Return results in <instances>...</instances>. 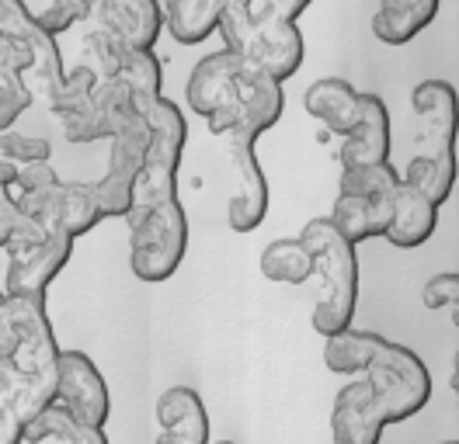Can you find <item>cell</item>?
I'll return each mask as SVG.
<instances>
[{
	"instance_id": "1",
	"label": "cell",
	"mask_w": 459,
	"mask_h": 444,
	"mask_svg": "<svg viewBox=\"0 0 459 444\" xmlns=\"http://www.w3.org/2000/svg\"><path fill=\"white\" fill-rule=\"evenodd\" d=\"M63 347L46 312V299L0 295V406L14 410L25 423L59 396Z\"/></svg>"
},
{
	"instance_id": "2",
	"label": "cell",
	"mask_w": 459,
	"mask_h": 444,
	"mask_svg": "<svg viewBox=\"0 0 459 444\" xmlns=\"http://www.w3.org/2000/svg\"><path fill=\"white\" fill-rule=\"evenodd\" d=\"M299 240L314 253V268L320 278V295L314 305V330L327 340L334 333L351 330L355 305H359V257L355 243H348L331 219H310Z\"/></svg>"
},
{
	"instance_id": "3",
	"label": "cell",
	"mask_w": 459,
	"mask_h": 444,
	"mask_svg": "<svg viewBox=\"0 0 459 444\" xmlns=\"http://www.w3.org/2000/svg\"><path fill=\"white\" fill-rule=\"evenodd\" d=\"M188 250V212L181 198L129 216V268L146 285L174 278Z\"/></svg>"
},
{
	"instance_id": "4",
	"label": "cell",
	"mask_w": 459,
	"mask_h": 444,
	"mask_svg": "<svg viewBox=\"0 0 459 444\" xmlns=\"http://www.w3.org/2000/svg\"><path fill=\"white\" fill-rule=\"evenodd\" d=\"M362 379L373 386V396L386 416V423H403V420L418 416L431 399V375L425 361L411 347L394 344V340H386L376 351L369 368L362 371Z\"/></svg>"
},
{
	"instance_id": "5",
	"label": "cell",
	"mask_w": 459,
	"mask_h": 444,
	"mask_svg": "<svg viewBox=\"0 0 459 444\" xmlns=\"http://www.w3.org/2000/svg\"><path fill=\"white\" fill-rule=\"evenodd\" d=\"M146 118H150V146H146L143 177L136 192V212L157 209L178 198V166L188 142V122L171 98H164Z\"/></svg>"
},
{
	"instance_id": "6",
	"label": "cell",
	"mask_w": 459,
	"mask_h": 444,
	"mask_svg": "<svg viewBox=\"0 0 459 444\" xmlns=\"http://www.w3.org/2000/svg\"><path fill=\"white\" fill-rule=\"evenodd\" d=\"M240 73H244V63L230 49H220V53L202 56L188 77V87H185L188 108L209 122L212 136L227 139L230 132L240 129Z\"/></svg>"
},
{
	"instance_id": "7",
	"label": "cell",
	"mask_w": 459,
	"mask_h": 444,
	"mask_svg": "<svg viewBox=\"0 0 459 444\" xmlns=\"http://www.w3.org/2000/svg\"><path fill=\"white\" fill-rule=\"evenodd\" d=\"M22 212H29L31 219H39L42 226H49L59 236H84L98 222L105 219L101 205H98V188L84 184V181H59L46 192L35 194H7Z\"/></svg>"
},
{
	"instance_id": "8",
	"label": "cell",
	"mask_w": 459,
	"mask_h": 444,
	"mask_svg": "<svg viewBox=\"0 0 459 444\" xmlns=\"http://www.w3.org/2000/svg\"><path fill=\"white\" fill-rule=\"evenodd\" d=\"M255 142L258 139L247 132L227 136L230 164H233V177H237V188L227 205V222L233 233H255L268 216V177L258 164Z\"/></svg>"
},
{
	"instance_id": "9",
	"label": "cell",
	"mask_w": 459,
	"mask_h": 444,
	"mask_svg": "<svg viewBox=\"0 0 459 444\" xmlns=\"http://www.w3.org/2000/svg\"><path fill=\"white\" fill-rule=\"evenodd\" d=\"M56 406H63L77 423L105 431L108 414H112V392H108L105 375L98 371V364L84 351H63Z\"/></svg>"
},
{
	"instance_id": "10",
	"label": "cell",
	"mask_w": 459,
	"mask_h": 444,
	"mask_svg": "<svg viewBox=\"0 0 459 444\" xmlns=\"http://www.w3.org/2000/svg\"><path fill=\"white\" fill-rule=\"evenodd\" d=\"M0 35L22 38L35 56V70L31 77L39 83V90L46 94V101H53L59 94V87L66 83V66L59 56L56 38L39 25V14H31L25 7V0H0Z\"/></svg>"
},
{
	"instance_id": "11",
	"label": "cell",
	"mask_w": 459,
	"mask_h": 444,
	"mask_svg": "<svg viewBox=\"0 0 459 444\" xmlns=\"http://www.w3.org/2000/svg\"><path fill=\"white\" fill-rule=\"evenodd\" d=\"M411 108L421 122V142L425 157L456 160L459 136V94L446 81H421L411 90Z\"/></svg>"
},
{
	"instance_id": "12",
	"label": "cell",
	"mask_w": 459,
	"mask_h": 444,
	"mask_svg": "<svg viewBox=\"0 0 459 444\" xmlns=\"http://www.w3.org/2000/svg\"><path fill=\"white\" fill-rule=\"evenodd\" d=\"M74 240L70 236H53L49 243L14 257L11 250H0L4 264V295H29V299H46V288L56 281V275L70 264Z\"/></svg>"
},
{
	"instance_id": "13",
	"label": "cell",
	"mask_w": 459,
	"mask_h": 444,
	"mask_svg": "<svg viewBox=\"0 0 459 444\" xmlns=\"http://www.w3.org/2000/svg\"><path fill=\"white\" fill-rule=\"evenodd\" d=\"M255 18H258V59H255V70L275 77L279 83H286L289 77L299 73L303 66V35H299V25L279 14L275 7L255 0Z\"/></svg>"
},
{
	"instance_id": "14",
	"label": "cell",
	"mask_w": 459,
	"mask_h": 444,
	"mask_svg": "<svg viewBox=\"0 0 459 444\" xmlns=\"http://www.w3.org/2000/svg\"><path fill=\"white\" fill-rule=\"evenodd\" d=\"M386 416L379 410L373 386L366 379H348L331 406V441L334 444H379Z\"/></svg>"
},
{
	"instance_id": "15",
	"label": "cell",
	"mask_w": 459,
	"mask_h": 444,
	"mask_svg": "<svg viewBox=\"0 0 459 444\" xmlns=\"http://www.w3.org/2000/svg\"><path fill=\"white\" fill-rule=\"evenodd\" d=\"M98 28L133 49H153L164 31V0H94Z\"/></svg>"
},
{
	"instance_id": "16",
	"label": "cell",
	"mask_w": 459,
	"mask_h": 444,
	"mask_svg": "<svg viewBox=\"0 0 459 444\" xmlns=\"http://www.w3.org/2000/svg\"><path fill=\"white\" fill-rule=\"evenodd\" d=\"M390 164V111L386 101L362 90V108L355 129L342 139V170L344 166H376Z\"/></svg>"
},
{
	"instance_id": "17",
	"label": "cell",
	"mask_w": 459,
	"mask_h": 444,
	"mask_svg": "<svg viewBox=\"0 0 459 444\" xmlns=\"http://www.w3.org/2000/svg\"><path fill=\"white\" fill-rule=\"evenodd\" d=\"M157 441L153 444H209V410L192 386H171L157 399Z\"/></svg>"
},
{
	"instance_id": "18",
	"label": "cell",
	"mask_w": 459,
	"mask_h": 444,
	"mask_svg": "<svg viewBox=\"0 0 459 444\" xmlns=\"http://www.w3.org/2000/svg\"><path fill=\"white\" fill-rule=\"evenodd\" d=\"M303 108L320 125H327L334 136H348L359 122V108H362V90H355L342 77H324L314 81L303 94Z\"/></svg>"
},
{
	"instance_id": "19",
	"label": "cell",
	"mask_w": 459,
	"mask_h": 444,
	"mask_svg": "<svg viewBox=\"0 0 459 444\" xmlns=\"http://www.w3.org/2000/svg\"><path fill=\"white\" fill-rule=\"evenodd\" d=\"M282 108H286L282 83L261 70L244 66V73H240V129L237 132L261 139L282 118Z\"/></svg>"
},
{
	"instance_id": "20",
	"label": "cell",
	"mask_w": 459,
	"mask_h": 444,
	"mask_svg": "<svg viewBox=\"0 0 459 444\" xmlns=\"http://www.w3.org/2000/svg\"><path fill=\"white\" fill-rule=\"evenodd\" d=\"M394 201H373V198H359V194H338L334 209H331V226L342 233L348 243H366L373 236H386L390 222H394Z\"/></svg>"
},
{
	"instance_id": "21",
	"label": "cell",
	"mask_w": 459,
	"mask_h": 444,
	"mask_svg": "<svg viewBox=\"0 0 459 444\" xmlns=\"http://www.w3.org/2000/svg\"><path fill=\"white\" fill-rule=\"evenodd\" d=\"M438 226V205L425 198L421 192H414L411 184H401L397 192V205H394V222L386 229V240L401 250L425 247L435 236Z\"/></svg>"
},
{
	"instance_id": "22",
	"label": "cell",
	"mask_w": 459,
	"mask_h": 444,
	"mask_svg": "<svg viewBox=\"0 0 459 444\" xmlns=\"http://www.w3.org/2000/svg\"><path fill=\"white\" fill-rule=\"evenodd\" d=\"M442 0H379L373 31L383 46H407L435 21Z\"/></svg>"
},
{
	"instance_id": "23",
	"label": "cell",
	"mask_w": 459,
	"mask_h": 444,
	"mask_svg": "<svg viewBox=\"0 0 459 444\" xmlns=\"http://www.w3.org/2000/svg\"><path fill=\"white\" fill-rule=\"evenodd\" d=\"M227 7L230 0H164V25L174 42L199 46L212 31H220Z\"/></svg>"
},
{
	"instance_id": "24",
	"label": "cell",
	"mask_w": 459,
	"mask_h": 444,
	"mask_svg": "<svg viewBox=\"0 0 459 444\" xmlns=\"http://www.w3.org/2000/svg\"><path fill=\"white\" fill-rule=\"evenodd\" d=\"M115 81H122L129 87L133 101L140 105L143 115H150L164 101V90H160L164 87V70H160V59L153 56V49H133V46L122 42Z\"/></svg>"
},
{
	"instance_id": "25",
	"label": "cell",
	"mask_w": 459,
	"mask_h": 444,
	"mask_svg": "<svg viewBox=\"0 0 459 444\" xmlns=\"http://www.w3.org/2000/svg\"><path fill=\"white\" fill-rule=\"evenodd\" d=\"M386 344V337L373 330H344L324 340V364L334 375H362L376 358V351Z\"/></svg>"
},
{
	"instance_id": "26",
	"label": "cell",
	"mask_w": 459,
	"mask_h": 444,
	"mask_svg": "<svg viewBox=\"0 0 459 444\" xmlns=\"http://www.w3.org/2000/svg\"><path fill=\"white\" fill-rule=\"evenodd\" d=\"M261 275L275 285H307L310 278H316L314 253L307 250V243L296 236H282L272 240L261 250Z\"/></svg>"
},
{
	"instance_id": "27",
	"label": "cell",
	"mask_w": 459,
	"mask_h": 444,
	"mask_svg": "<svg viewBox=\"0 0 459 444\" xmlns=\"http://www.w3.org/2000/svg\"><path fill=\"white\" fill-rule=\"evenodd\" d=\"M56 441V444H108L105 431H94L77 423L63 406H49L29 423V444Z\"/></svg>"
},
{
	"instance_id": "28",
	"label": "cell",
	"mask_w": 459,
	"mask_h": 444,
	"mask_svg": "<svg viewBox=\"0 0 459 444\" xmlns=\"http://www.w3.org/2000/svg\"><path fill=\"white\" fill-rule=\"evenodd\" d=\"M456 174L459 166L456 160H442V157H425V153H418V157H411V164L403 166V184H411L414 192H421L425 198H431L435 205H442L453 188H456Z\"/></svg>"
},
{
	"instance_id": "29",
	"label": "cell",
	"mask_w": 459,
	"mask_h": 444,
	"mask_svg": "<svg viewBox=\"0 0 459 444\" xmlns=\"http://www.w3.org/2000/svg\"><path fill=\"white\" fill-rule=\"evenodd\" d=\"M56 233L49 226H42L39 219H31L29 212H22L11 198H4L0 205V250H11L14 257L29 253V250L49 243Z\"/></svg>"
},
{
	"instance_id": "30",
	"label": "cell",
	"mask_w": 459,
	"mask_h": 444,
	"mask_svg": "<svg viewBox=\"0 0 459 444\" xmlns=\"http://www.w3.org/2000/svg\"><path fill=\"white\" fill-rule=\"evenodd\" d=\"M403 177L390 164L376 166H344L338 194H359V198H373V201H394L401 192Z\"/></svg>"
},
{
	"instance_id": "31",
	"label": "cell",
	"mask_w": 459,
	"mask_h": 444,
	"mask_svg": "<svg viewBox=\"0 0 459 444\" xmlns=\"http://www.w3.org/2000/svg\"><path fill=\"white\" fill-rule=\"evenodd\" d=\"M118 49H122V42L115 35L94 28V31H87L84 38V63L101 81H115V73H118Z\"/></svg>"
},
{
	"instance_id": "32",
	"label": "cell",
	"mask_w": 459,
	"mask_h": 444,
	"mask_svg": "<svg viewBox=\"0 0 459 444\" xmlns=\"http://www.w3.org/2000/svg\"><path fill=\"white\" fill-rule=\"evenodd\" d=\"M49 139H39V136H25V132H0V160H14L22 166L31 164H49Z\"/></svg>"
},
{
	"instance_id": "33",
	"label": "cell",
	"mask_w": 459,
	"mask_h": 444,
	"mask_svg": "<svg viewBox=\"0 0 459 444\" xmlns=\"http://www.w3.org/2000/svg\"><path fill=\"white\" fill-rule=\"evenodd\" d=\"M35 90L22 77H4L0 73V132H11L14 122L31 108Z\"/></svg>"
},
{
	"instance_id": "34",
	"label": "cell",
	"mask_w": 459,
	"mask_h": 444,
	"mask_svg": "<svg viewBox=\"0 0 459 444\" xmlns=\"http://www.w3.org/2000/svg\"><path fill=\"white\" fill-rule=\"evenodd\" d=\"M87 18H94V0H49V7L39 14V25L56 38L59 31L74 28L77 21H87Z\"/></svg>"
},
{
	"instance_id": "35",
	"label": "cell",
	"mask_w": 459,
	"mask_h": 444,
	"mask_svg": "<svg viewBox=\"0 0 459 444\" xmlns=\"http://www.w3.org/2000/svg\"><path fill=\"white\" fill-rule=\"evenodd\" d=\"M421 303L429 309H449L453 327H459V275H435L421 288Z\"/></svg>"
},
{
	"instance_id": "36",
	"label": "cell",
	"mask_w": 459,
	"mask_h": 444,
	"mask_svg": "<svg viewBox=\"0 0 459 444\" xmlns=\"http://www.w3.org/2000/svg\"><path fill=\"white\" fill-rule=\"evenodd\" d=\"M35 70V56L22 38L0 35V73L4 77H25Z\"/></svg>"
},
{
	"instance_id": "37",
	"label": "cell",
	"mask_w": 459,
	"mask_h": 444,
	"mask_svg": "<svg viewBox=\"0 0 459 444\" xmlns=\"http://www.w3.org/2000/svg\"><path fill=\"white\" fill-rule=\"evenodd\" d=\"M59 184L56 170L49 164H31V166H22L18 170V181H14V188H4L7 194H35V192H46V188H53Z\"/></svg>"
},
{
	"instance_id": "38",
	"label": "cell",
	"mask_w": 459,
	"mask_h": 444,
	"mask_svg": "<svg viewBox=\"0 0 459 444\" xmlns=\"http://www.w3.org/2000/svg\"><path fill=\"white\" fill-rule=\"evenodd\" d=\"M0 444H29V423L7 406H0Z\"/></svg>"
},
{
	"instance_id": "39",
	"label": "cell",
	"mask_w": 459,
	"mask_h": 444,
	"mask_svg": "<svg viewBox=\"0 0 459 444\" xmlns=\"http://www.w3.org/2000/svg\"><path fill=\"white\" fill-rule=\"evenodd\" d=\"M261 4H268V7H275L279 14H286V18H299L307 7H310V0H261Z\"/></svg>"
},
{
	"instance_id": "40",
	"label": "cell",
	"mask_w": 459,
	"mask_h": 444,
	"mask_svg": "<svg viewBox=\"0 0 459 444\" xmlns=\"http://www.w3.org/2000/svg\"><path fill=\"white\" fill-rule=\"evenodd\" d=\"M449 388H453V396H456V403H459V375H456V371L449 375Z\"/></svg>"
},
{
	"instance_id": "41",
	"label": "cell",
	"mask_w": 459,
	"mask_h": 444,
	"mask_svg": "<svg viewBox=\"0 0 459 444\" xmlns=\"http://www.w3.org/2000/svg\"><path fill=\"white\" fill-rule=\"evenodd\" d=\"M212 444H237V441H212Z\"/></svg>"
},
{
	"instance_id": "42",
	"label": "cell",
	"mask_w": 459,
	"mask_h": 444,
	"mask_svg": "<svg viewBox=\"0 0 459 444\" xmlns=\"http://www.w3.org/2000/svg\"><path fill=\"white\" fill-rule=\"evenodd\" d=\"M442 444H456V441H442Z\"/></svg>"
},
{
	"instance_id": "43",
	"label": "cell",
	"mask_w": 459,
	"mask_h": 444,
	"mask_svg": "<svg viewBox=\"0 0 459 444\" xmlns=\"http://www.w3.org/2000/svg\"><path fill=\"white\" fill-rule=\"evenodd\" d=\"M456 444H459V438H456Z\"/></svg>"
}]
</instances>
